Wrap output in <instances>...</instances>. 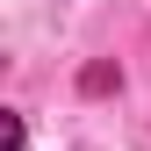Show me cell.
<instances>
[{
  "label": "cell",
  "instance_id": "obj_1",
  "mask_svg": "<svg viewBox=\"0 0 151 151\" xmlns=\"http://www.w3.org/2000/svg\"><path fill=\"white\" fill-rule=\"evenodd\" d=\"M0 151H22V122H14V115L0 122Z\"/></svg>",
  "mask_w": 151,
  "mask_h": 151
}]
</instances>
